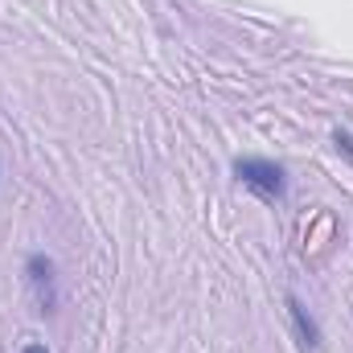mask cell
I'll use <instances>...</instances> for the list:
<instances>
[{
	"label": "cell",
	"mask_w": 353,
	"mask_h": 353,
	"mask_svg": "<svg viewBox=\"0 0 353 353\" xmlns=\"http://www.w3.org/2000/svg\"><path fill=\"white\" fill-rule=\"evenodd\" d=\"M234 176H239L243 189L259 193V197H267V201H279L283 189H288L283 169H279L275 161H263V157H243V161H234Z\"/></svg>",
	"instance_id": "6da1fadb"
},
{
	"label": "cell",
	"mask_w": 353,
	"mask_h": 353,
	"mask_svg": "<svg viewBox=\"0 0 353 353\" xmlns=\"http://www.w3.org/2000/svg\"><path fill=\"white\" fill-rule=\"evenodd\" d=\"M25 279H29V288H33V296H37V308L41 312H54L58 308V275H54V259L50 255H29L25 259Z\"/></svg>",
	"instance_id": "7a4b0ae2"
},
{
	"label": "cell",
	"mask_w": 353,
	"mask_h": 353,
	"mask_svg": "<svg viewBox=\"0 0 353 353\" xmlns=\"http://www.w3.org/2000/svg\"><path fill=\"white\" fill-rule=\"evenodd\" d=\"M288 312H292V325H296V333H300L304 350H316V345H321V329H316V321L308 316V308H304L296 296H288Z\"/></svg>",
	"instance_id": "3957f363"
},
{
	"label": "cell",
	"mask_w": 353,
	"mask_h": 353,
	"mask_svg": "<svg viewBox=\"0 0 353 353\" xmlns=\"http://www.w3.org/2000/svg\"><path fill=\"white\" fill-rule=\"evenodd\" d=\"M333 140H337V148H345V152L353 157V140L345 136V132H333Z\"/></svg>",
	"instance_id": "277c9868"
},
{
	"label": "cell",
	"mask_w": 353,
	"mask_h": 353,
	"mask_svg": "<svg viewBox=\"0 0 353 353\" xmlns=\"http://www.w3.org/2000/svg\"><path fill=\"white\" fill-rule=\"evenodd\" d=\"M21 353H50V350H46V345H25Z\"/></svg>",
	"instance_id": "5b68a950"
}]
</instances>
